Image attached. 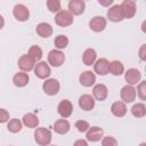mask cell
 I'll list each match as a JSON object with an SVG mask.
<instances>
[{"label":"cell","mask_w":146,"mask_h":146,"mask_svg":"<svg viewBox=\"0 0 146 146\" xmlns=\"http://www.w3.org/2000/svg\"><path fill=\"white\" fill-rule=\"evenodd\" d=\"M131 114L135 117H144L146 115V106L144 103H137L131 107Z\"/></svg>","instance_id":"4316f807"},{"label":"cell","mask_w":146,"mask_h":146,"mask_svg":"<svg viewBox=\"0 0 146 146\" xmlns=\"http://www.w3.org/2000/svg\"><path fill=\"white\" fill-rule=\"evenodd\" d=\"M74 17L68 10H60L55 16V23L60 27H67L73 24Z\"/></svg>","instance_id":"7a4b0ae2"},{"label":"cell","mask_w":146,"mask_h":146,"mask_svg":"<svg viewBox=\"0 0 146 146\" xmlns=\"http://www.w3.org/2000/svg\"><path fill=\"white\" fill-rule=\"evenodd\" d=\"M35 32L41 38H49L51 36L52 34V26L49 24V23H46V22H42V23H39L35 27Z\"/></svg>","instance_id":"44dd1931"},{"label":"cell","mask_w":146,"mask_h":146,"mask_svg":"<svg viewBox=\"0 0 146 146\" xmlns=\"http://www.w3.org/2000/svg\"><path fill=\"white\" fill-rule=\"evenodd\" d=\"M29 81H30L29 74L25 73V72H22V71L18 72V73H16V74L13 76V82H14V84H15L16 87H18V88L25 87V86L29 83Z\"/></svg>","instance_id":"d4e9b609"},{"label":"cell","mask_w":146,"mask_h":146,"mask_svg":"<svg viewBox=\"0 0 146 146\" xmlns=\"http://www.w3.org/2000/svg\"><path fill=\"white\" fill-rule=\"evenodd\" d=\"M97 60V52L95 49L92 48H88L84 50L83 55H82V62L84 65L91 66L95 64V62Z\"/></svg>","instance_id":"603a6c76"},{"label":"cell","mask_w":146,"mask_h":146,"mask_svg":"<svg viewBox=\"0 0 146 146\" xmlns=\"http://www.w3.org/2000/svg\"><path fill=\"white\" fill-rule=\"evenodd\" d=\"M42 89H43V91H44L46 95H48V96H55V95L58 94V91L60 89V84H59V82H58L57 79L51 78V79H47L43 82Z\"/></svg>","instance_id":"277c9868"},{"label":"cell","mask_w":146,"mask_h":146,"mask_svg":"<svg viewBox=\"0 0 146 146\" xmlns=\"http://www.w3.org/2000/svg\"><path fill=\"white\" fill-rule=\"evenodd\" d=\"M106 24H107V21H106L105 17H103V16H95V17H92L90 19L89 27L94 32H102V31L105 30Z\"/></svg>","instance_id":"7c38bea8"},{"label":"cell","mask_w":146,"mask_h":146,"mask_svg":"<svg viewBox=\"0 0 146 146\" xmlns=\"http://www.w3.org/2000/svg\"><path fill=\"white\" fill-rule=\"evenodd\" d=\"M108 73L114 76H120L124 73V66L120 60H112L108 65Z\"/></svg>","instance_id":"484cf974"},{"label":"cell","mask_w":146,"mask_h":146,"mask_svg":"<svg viewBox=\"0 0 146 146\" xmlns=\"http://www.w3.org/2000/svg\"><path fill=\"white\" fill-rule=\"evenodd\" d=\"M138 54H139V58H140L141 60H146V44H145V43L141 44V47H140Z\"/></svg>","instance_id":"d590c367"},{"label":"cell","mask_w":146,"mask_h":146,"mask_svg":"<svg viewBox=\"0 0 146 146\" xmlns=\"http://www.w3.org/2000/svg\"><path fill=\"white\" fill-rule=\"evenodd\" d=\"M75 128L78 129L79 132H87L88 129L90 128V125H89V123H88L87 121H84V120H78V121L75 122Z\"/></svg>","instance_id":"d6a6232c"},{"label":"cell","mask_w":146,"mask_h":146,"mask_svg":"<svg viewBox=\"0 0 146 146\" xmlns=\"http://www.w3.org/2000/svg\"><path fill=\"white\" fill-rule=\"evenodd\" d=\"M57 112L58 114L63 117V119H67L72 115L73 113V104L71 103V100L68 99H64L62 100L58 106H57Z\"/></svg>","instance_id":"30bf717a"},{"label":"cell","mask_w":146,"mask_h":146,"mask_svg":"<svg viewBox=\"0 0 146 146\" xmlns=\"http://www.w3.org/2000/svg\"><path fill=\"white\" fill-rule=\"evenodd\" d=\"M104 137V130L99 127H90L88 131L86 132V138L88 141L96 143L99 141Z\"/></svg>","instance_id":"4fadbf2b"},{"label":"cell","mask_w":146,"mask_h":146,"mask_svg":"<svg viewBox=\"0 0 146 146\" xmlns=\"http://www.w3.org/2000/svg\"><path fill=\"white\" fill-rule=\"evenodd\" d=\"M22 128H23V123L19 119H11L8 121V124H7L8 131H10L13 133H17L22 130Z\"/></svg>","instance_id":"83f0119b"},{"label":"cell","mask_w":146,"mask_h":146,"mask_svg":"<svg viewBox=\"0 0 146 146\" xmlns=\"http://www.w3.org/2000/svg\"><path fill=\"white\" fill-rule=\"evenodd\" d=\"M84 9H86V2L83 0H71L68 2V11L73 16L83 14Z\"/></svg>","instance_id":"9a60e30c"},{"label":"cell","mask_w":146,"mask_h":146,"mask_svg":"<svg viewBox=\"0 0 146 146\" xmlns=\"http://www.w3.org/2000/svg\"><path fill=\"white\" fill-rule=\"evenodd\" d=\"M52 139V135L51 131L47 128L40 127V128H35L34 130V140L38 145L40 146H49Z\"/></svg>","instance_id":"6da1fadb"},{"label":"cell","mask_w":146,"mask_h":146,"mask_svg":"<svg viewBox=\"0 0 146 146\" xmlns=\"http://www.w3.org/2000/svg\"><path fill=\"white\" fill-rule=\"evenodd\" d=\"M73 146H88V143L84 139H78V140L74 141Z\"/></svg>","instance_id":"8d00e7d4"},{"label":"cell","mask_w":146,"mask_h":146,"mask_svg":"<svg viewBox=\"0 0 146 146\" xmlns=\"http://www.w3.org/2000/svg\"><path fill=\"white\" fill-rule=\"evenodd\" d=\"M107 95H108V89L103 83H98L92 88V97L96 100L103 102L107 98Z\"/></svg>","instance_id":"2e32d148"},{"label":"cell","mask_w":146,"mask_h":146,"mask_svg":"<svg viewBox=\"0 0 146 146\" xmlns=\"http://www.w3.org/2000/svg\"><path fill=\"white\" fill-rule=\"evenodd\" d=\"M47 8L51 13H58V11H60V1L59 0H48Z\"/></svg>","instance_id":"1f68e13d"},{"label":"cell","mask_w":146,"mask_h":146,"mask_svg":"<svg viewBox=\"0 0 146 146\" xmlns=\"http://www.w3.org/2000/svg\"><path fill=\"white\" fill-rule=\"evenodd\" d=\"M54 44H55L56 49L62 50V49H64V48L67 47V44H68V38L66 35H64V34H59V35H57L55 38Z\"/></svg>","instance_id":"f1b7e54d"},{"label":"cell","mask_w":146,"mask_h":146,"mask_svg":"<svg viewBox=\"0 0 146 146\" xmlns=\"http://www.w3.org/2000/svg\"><path fill=\"white\" fill-rule=\"evenodd\" d=\"M70 129H71V124L66 119H59L54 123V130L56 133L65 135L70 131Z\"/></svg>","instance_id":"7402d4cb"},{"label":"cell","mask_w":146,"mask_h":146,"mask_svg":"<svg viewBox=\"0 0 146 146\" xmlns=\"http://www.w3.org/2000/svg\"><path fill=\"white\" fill-rule=\"evenodd\" d=\"M35 63H36V62H35L31 56H29V55L26 54V55H22V56L19 57L17 65H18V67L21 68L22 72H25V73H26V72H30V71H32V70L34 68Z\"/></svg>","instance_id":"ba28073f"},{"label":"cell","mask_w":146,"mask_h":146,"mask_svg":"<svg viewBox=\"0 0 146 146\" xmlns=\"http://www.w3.org/2000/svg\"><path fill=\"white\" fill-rule=\"evenodd\" d=\"M79 106L83 111H91L95 107V98L89 94H84L79 97Z\"/></svg>","instance_id":"e0dca14e"},{"label":"cell","mask_w":146,"mask_h":146,"mask_svg":"<svg viewBox=\"0 0 146 146\" xmlns=\"http://www.w3.org/2000/svg\"><path fill=\"white\" fill-rule=\"evenodd\" d=\"M49 146H56V145H49Z\"/></svg>","instance_id":"60d3db41"},{"label":"cell","mask_w":146,"mask_h":146,"mask_svg":"<svg viewBox=\"0 0 146 146\" xmlns=\"http://www.w3.org/2000/svg\"><path fill=\"white\" fill-rule=\"evenodd\" d=\"M79 81L83 87H91L96 82V75L91 71H84L80 74Z\"/></svg>","instance_id":"ac0fdd59"},{"label":"cell","mask_w":146,"mask_h":146,"mask_svg":"<svg viewBox=\"0 0 146 146\" xmlns=\"http://www.w3.org/2000/svg\"><path fill=\"white\" fill-rule=\"evenodd\" d=\"M98 2H99V5H102V6H110V5L113 3V0H107V1H102V0H99Z\"/></svg>","instance_id":"74e56055"},{"label":"cell","mask_w":146,"mask_h":146,"mask_svg":"<svg viewBox=\"0 0 146 146\" xmlns=\"http://www.w3.org/2000/svg\"><path fill=\"white\" fill-rule=\"evenodd\" d=\"M65 62V55L62 50L52 49L48 54V64H50L54 67H59Z\"/></svg>","instance_id":"3957f363"},{"label":"cell","mask_w":146,"mask_h":146,"mask_svg":"<svg viewBox=\"0 0 146 146\" xmlns=\"http://www.w3.org/2000/svg\"><path fill=\"white\" fill-rule=\"evenodd\" d=\"M139 146H146V143H141Z\"/></svg>","instance_id":"ab89813d"},{"label":"cell","mask_w":146,"mask_h":146,"mask_svg":"<svg viewBox=\"0 0 146 146\" xmlns=\"http://www.w3.org/2000/svg\"><path fill=\"white\" fill-rule=\"evenodd\" d=\"M110 62L106 58H99L94 64V71L99 75H106L108 73Z\"/></svg>","instance_id":"d6986e66"},{"label":"cell","mask_w":146,"mask_h":146,"mask_svg":"<svg viewBox=\"0 0 146 146\" xmlns=\"http://www.w3.org/2000/svg\"><path fill=\"white\" fill-rule=\"evenodd\" d=\"M120 6L122 8L124 18H128L129 19V18H132L136 15L137 6H136V2L135 1H132V0H124Z\"/></svg>","instance_id":"8fae6325"},{"label":"cell","mask_w":146,"mask_h":146,"mask_svg":"<svg viewBox=\"0 0 146 146\" xmlns=\"http://www.w3.org/2000/svg\"><path fill=\"white\" fill-rule=\"evenodd\" d=\"M141 79V73L137 68H129L124 73V80L128 82L129 86H135L140 82Z\"/></svg>","instance_id":"5bb4252c"},{"label":"cell","mask_w":146,"mask_h":146,"mask_svg":"<svg viewBox=\"0 0 146 146\" xmlns=\"http://www.w3.org/2000/svg\"><path fill=\"white\" fill-rule=\"evenodd\" d=\"M102 146H117V140L112 136H106L102 138Z\"/></svg>","instance_id":"836d02e7"},{"label":"cell","mask_w":146,"mask_h":146,"mask_svg":"<svg viewBox=\"0 0 146 146\" xmlns=\"http://www.w3.org/2000/svg\"><path fill=\"white\" fill-rule=\"evenodd\" d=\"M22 123H23L25 127H27V128L35 129V128H38V125H39V119H38V116H36L35 114H33V113H26V114H24V116H23V119H22Z\"/></svg>","instance_id":"cb8c5ba5"},{"label":"cell","mask_w":146,"mask_h":146,"mask_svg":"<svg viewBox=\"0 0 146 146\" xmlns=\"http://www.w3.org/2000/svg\"><path fill=\"white\" fill-rule=\"evenodd\" d=\"M33 71H34V74L39 79H46L47 80L50 76V74H51L50 66L46 62H39V63H36L35 66H34V68H33Z\"/></svg>","instance_id":"52a82bcc"},{"label":"cell","mask_w":146,"mask_h":146,"mask_svg":"<svg viewBox=\"0 0 146 146\" xmlns=\"http://www.w3.org/2000/svg\"><path fill=\"white\" fill-rule=\"evenodd\" d=\"M29 56H31L35 62H39L41 58H42V49L39 47V46H31L30 49H29V52H27Z\"/></svg>","instance_id":"f546056e"},{"label":"cell","mask_w":146,"mask_h":146,"mask_svg":"<svg viewBox=\"0 0 146 146\" xmlns=\"http://www.w3.org/2000/svg\"><path fill=\"white\" fill-rule=\"evenodd\" d=\"M127 111H128L127 105H125L123 102H121V100L114 102V103L112 104V106H111V113H112L114 116H116V117H122V116H124V115L127 114Z\"/></svg>","instance_id":"ffe728a7"},{"label":"cell","mask_w":146,"mask_h":146,"mask_svg":"<svg viewBox=\"0 0 146 146\" xmlns=\"http://www.w3.org/2000/svg\"><path fill=\"white\" fill-rule=\"evenodd\" d=\"M9 121V112L5 108H0V123H6Z\"/></svg>","instance_id":"e575fe53"},{"label":"cell","mask_w":146,"mask_h":146,"mask_svg":"<svg viewBox=\"0 0 146 146\" xmlns=\"http://www.w3.org/2000/svg\"><path fill=\"white\" fill-rule=\"evenodd\" d=\"M13 15L18 22H26L30 18V10L27 9L26 6L22 3H17L14 6Z\"/></svg>","instance_id":"5b68a950"},{"label":"cell","mask_w":146,"mask_h":146,"mask_svg":"<svg viewBox=\"0 0 146 146\" xmlns=\"http://www.w3.org/2000/svg\"><path fill=\"white\" fill-rule=\"evenodd\" d=\"M136 94L138 95L140 100H146V81H140L139 82V84L137 87V90H136Z\"/></svg>","instance_id":"4dcf8cb0"},{"label":"cell","mask_w":146,"mask_h":146,"mask_svg":"<svg viewBox=\"0 0 146 146\" xmlns=\"http://www.w3.org/2000/svg\"><path fill=\"white\" fill-rule=\"evenodd\" d=\"M3 26H5V19H3V17H2V15H0V30H1Z\"/></svg>","instance_id":"f35d334b"},{"label":"cell","mask_w":146,"mask_h":146,"mask_svg":"<svg viewBox=\"0 0 146 146\" xmlns=\"http://www.w3.org/2000/svg\"><path fill=\"white\" fill-rule=\"evenodd\" d=\"M106 15H107V19L111 22H114V23H117V22H121L124 19L123 11H122V8L120 5H114V6L110 7Z\"/></svg>","instance_id":"9c48e42d"},{"label":"cell","mask_w":146,"mask_h":146,"mask_svg":"<svg viewBox=\"0 0 146 146\" xmlns=\"http://www.w3.org/2000/svg\"><path fill=\"white\" fill-rule=\"evenodd\" d=\"M120 97H121V102H123L124 104L132 103L137 97L135 87L133 86H129V84L124 86L120 91Z\"/></svg>","instance_id":"8992f818"}]
</instances>
